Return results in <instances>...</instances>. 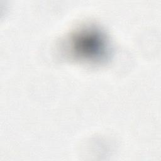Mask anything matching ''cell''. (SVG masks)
<instances>
[{
    "instance_id": "obj_1",
    "label": "cell",
    "mask_w": 161,
    "mask_h": 161,
    "mask_svg": "<svg viewBox=\"0 0 161 161\" xmlns=\"http://www.w3.org/2000/svg\"><path fill=\"white\" fill-rule=\"evenodd\" d=\"M70 47L75 56L90 61L103 60L108 53V45L104 35L94 28L79 31L73 37Z\"/></svg>"
}]
</instances>
